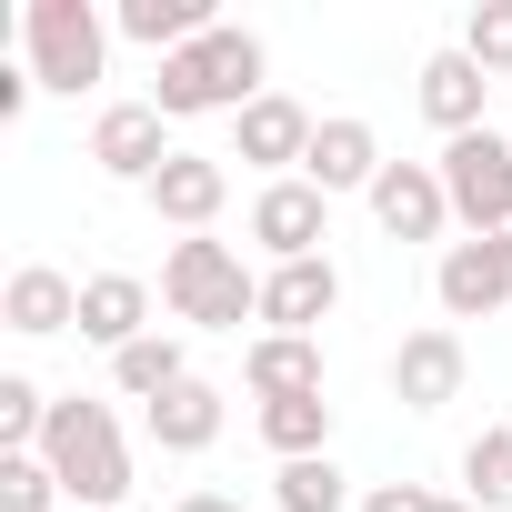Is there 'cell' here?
Returning <instances> with one entry per match:
<instances>
[{
    "instance_id": "6da1fadb",
    "label": "cell",
    "mask_w": 512,
    "mask_h": 512,
    "mask_svg": "<svg viewBox=\"0 0 512 512\" xmlns=\"http://www.w3.org/2000/svg\"><path fill=\"white\" fill-rule=\"evenodd\" d=\"M262 101V41L251 31H231V21H211L191 51H171L161 61V81H151V111L161 121H191V111H251Z\"/></svg>"
},
{
    "instance_id": "7a4b0ae2",
    "label": "cell",
    "mask_w": 512,
    "mask_h": 512,
    "mask_svg": "<svg viewBox=\"0 0 512 512\" xmlns=\"http://www.w3.org/2000/svg\"><path fill=\"white\" fill-rule=\"evenodd\" d=\"M41 462L61 472L71 512H121L131 502V442L111 422V402H51V432H41Z\"/></svg>"
},
{
    "instance_id": "3957f363",
    "label": "cell",
    "mask_w": 512,
    "mask_h": 512,
    "mask_svg": "<svg viewBox=\"0 0 512 512\" xmlns=\"http://www.w3.org/2000/svg\"><path fill=\"white\" fill-rule=\"evenodd\" d=\"M161 302H171L191 332H241V322H262V282H251V272H241V251L211 241V231L171 241V262H161Z\"/></svg>"
},
{
    "instance_id": "277c9868",
    "label": "cell",
    "mask_w": 512,
    "mask_h": 512,
    "mask_svg": "<svg viewBox=\"0 0 512 512\" xmlns=\"http://www.w3.org/2000/svg\"><path fill=\"white\" fill-rule=\"evenodd\" d=\"M21 51H31L41 91H91L101 61H111V31H101L91 0H31V11H21Z\"/></svg>"
},
{
    "instance_id": "5b68a950",
    "label": "cell",
    "mask_w": 512,
    "mask_h": 512,
    "mask_svg": "<svg viewBox=\"0 0 512 512\" xmlns=\"http://www.w3.org/2000/svg\"><path fill=\"white\" fill-rule=\"evenodd\" d=\"M442 191H452V221L482 241V231H512V131H462L442 141Z\"/></svg>"
},
{
    "instance_id": "8992f818",
    "label": "cell",
    "mask_w": 512,
    "mask_h": 512,
    "mask_svg": "<svg viewBox=\"0 0 512 512\" xmlns=\"http://www.w3.org/2000/svg\"><path fill=\"white\" fill-rule=\"evenodd\" d=\"M251 241L272 251V272L282 262H322V241H332V201L292 171V181H262L251 191Z\"/></svg>"
},
{
    "instance_id": "52a82bcc",
    "label": "cell",
    "mask_w": 512,
    "mask_h": 512,
    "mask_svg": "<svg viewBox=\"0 0 512 512\" xmlns=\"http://www.w3.org/2000/svg\"><path fill=\"white\" fill-rule=\"evenodd\" d=\"M442 312L452 322H482V312H512V231H482V241H452L442 272H432Z\"/></svg>"
},
{
    "instance_id": "ba28073f",
    "label": "cell",
    "mask_w": 512,
    "mask_h": 512,
    "mask_svg": "<svg viewBox=\"0 0 512 512\" xmlns=\"http://www.w3.org/2000/svg\"><path fill=\"white\" fill-rule=\"evenodd\" d=\"M91 161H101L111 181H131V191H151V181L171 171V121H161L151 101H111V111L91 121Z\"/></svg>"
},
{
    "instance_id": "9c48e42d",
    "label": "cell",
    "mask_w": 512,
    "mask_h": 512,
    "mask_svg": "<svg viewBox=\"0 0 512 512\" xmlns=\"http://www.w3.org/2000/svg\"><path fill=\"white\" fill-rule=\"evenodd\" d=\"M312 111L292 101V91H262V101H251L241 121H231V161H251V171H272V181H292L302 161H312Z\"/></svg>"
},
{
    "instance_id": "30bf717a",
    "label": "cell",
    "mask_w": 512,
    "mask_h": 512,
    "mask_svg": "<svg viewBox=\"0 0 512 512\" xmlns=\"http://www.w3.org/2000/svg\"><path fill=\"white\" fill-rule=\"evenodd\" d=\"M372 221H382L392 241H442V231H452V191H442V171H432V161H382V181H372Z\"/></svg>"
},
{
    "instance_id": "8fae6325",
    "label": "cell",
    "mask_w": 512,
    "mask_h": 512,
    "mask_svg": "<svg viewBox=\"0 0 512 512\" xmlns=\"http://www.w3.org/2000/svg\"><path fill=\"white\" fill-rule=\"evenodd\" d=\"M462 332L452 322H432V332H402V352H392V402L402 412H442L452 392H462Z\"/></svg>"
},
{
    "instance_id": "7c38bea8",
    "label": "cell",
    "mask_w": 512,
    "mask_h": 512,
    "mask_svg": "<svg viewBox=\"0 0 512 512\" xmlns=\"http://www.w3.org/2000/svg\"><path fill=\"white\" fill-rule=\"evenodd\" d=\"M161 221H181V231H211L221 221V201H231V161L221 151H171V171L141 191Z\"/></svg>"
},
{
    "instance_id": "4fadbf2b",
    "label": "cell",
    "mask_w": 512,
    "mask_h": 512,
    "mask_svg": "<svg viewBox=\"0 0 512 512\" xmlns=\"http://www.w3.org/2000/svg\"><path fill=\"white\" fill-rule=\"evenodd\" d=\"M0 322H11L21 342H51V332H81V282L51 272V262H21L11 292H0Z\"/></svg>"
},
{
    "instance_id": "5bb4252c",
    "label": "cell",
    "mask_w": 512,
    "mask_h": 512,
    "mask_svg": "<svg viewBox=\"0 0 512 512\" xmlns=\"http://www.w3.org/2000/svg\"><path fill=\"white\" fill-rule=\"evenodd\" d=\"M482 101H492V71H482L472 51H432V61H422V121H432L442 141L482 131Z\"/></svg>"
},
{
    "instance_id": "9a60e30c",
    "label": "cell",
    "mask_w": 512,
    "mask_h": 512,
    "mask_svg": "<svg viewBox=\"0 0 512 512\" xmlns=\"http://www.w3.org/2000/svg\"><path fill=\"white\" fill-rule=\"evenodd\" d=\"M302 181H312L322 201H332V191H362V201H372V181H382V141H372V121H352V111H342V121H322V131H312Z\"/></svg>"
},
{
    "instance_id": "2e32d148",
    "label": "cell",
    "mask_w": 512,
    "mask_h": 512,
    "mask_svg": "<svg viewBox=\"0 0 512 512\" xmlns=\"http://www.w3.org/2000/svg\"><path fill=\"white\" fill-rule=\"evenodd\" d=\"M342 312V272L332 262H282L272 282H262V322L272 332H302V342H322V322Z\"/></svg>"
},
{
    "instance_id": "e0dca14e",
    "label": "cell",
    "mask_w": 512,
    "mask_h": 512,
    "mask_svg": "<svg viewBox=\"0 0 512 512\" xmlns=\"http://www.w3.org/2000/svg\"><path fill=\"white\" fill-rule=\"evenodd\" d=\"M141 332H151V282H131V272H101V282H81V342H101V352L121 362Z\"/></svg>"
},
{
    "instance_id": "ac0fdd59",
    "label": "cell",
    "mask_w": 512,
    "mask_h": 512,
    "mask_svg": "<svg viewBox=\"0 0 512 512\" xmlns=\"http://www.w3.org/2000/svg\"><path fill=\"white\" fill-rule=\"evenodd\" d=\"M241 382L262 392V402H292V392H322V342H302V332H262L241 352Z\"/></svg>"
},
{
    "instance_id": "d6986e66",
    "label": "cell",
    "mask_w": 512,
    "mask_h": 512,
    "mask_svg": "<svg viewBox=\"0 0 512 512\" xmlns=\"http://www.w3.org/2000/svg\"><path fill=\"white\" fill-rule=\"evenodd\" d=\"M141 432H151L161 452H211V442H221V392H211V382L191 372L181 392H161V402L141 412Z\"/></svg>"
},
{
    "instance_id": "ffe728a7",
    "label": "cell",
    "mask_w": 512,
    "mask_h": 512,
    "mask_svg": "<svg viewBox=\"0 0 512 512\" xmlns=\"http://www.w3.org/2000/svg\"><path fill=\"white\" fill-rule=\"evenodd\" d=\"M211 31V0H121V41H141V51H191Z\"/></svg>"
},
{
    "instance_id": "44dd1931",
    "label": "cell",
    "mask_w": 512,
    "mask_h": 512,
    "mask_svg": "<svg viewBox=\"0 0 512 512\" xmlns=\"http://www.w3.org/2000/svg\"><path fill=\"white\" fill-rule=\"evenodd\" d=\"M111 382H121V392H131V402L151 412L161 392H181V382H191V362H181V342H171V332H141V342H131L121 362H111Z\"/></svg>"
},
{
    "instance_id": "7402d4cb",
    "label": "cell",
    "mask_w": 512,
    "mask_h": 512,
    "mask_svg": "<svg viewBox=\"0 0 512 512\" xmlns=\"http://www.w3.org/2000/svg\"><path fill=\"white\" fill-rule=\"evenodd\" d=\"M262 442H272L282 462H312V452H332V402H322V392L262 402Z\"/></svg>"
},
{
    "instance_id": "603a6c76",
    "label": "cell",
    "mask_w": 512,
    "mask_h": 512,
    "mask_svg": "<svg viewBox=\"0 0 512 512\" xmlns=\"http://www.w3.org/2000/svg\"><path fill=\"white\" fill-rule=\"evenodd\" d=\"M462 492L472 512H512V422H482L462 442Z\"/></svg>"
},
{
    "instance_id": "cb8c5ba5",
    "label": "cell",
    "mask_w": 512,
    "mask_h": 512,
    "mask_svg": "<svg viewBox=\"0 0 512 512\" xmlns=\"http://www.w3.org/2000/svg\"><path fill=\"white\" fill-rule=\"evenodd\" d=\"M272 502H282V512H352V472H342L332 452L282 462V472H272Z\"/></svg>"
},
{
    "instance_id": "d4e9b609",
    "label": "cell",
    "mask_w": 512,
    "mask_h": 512,
    "mask_svg": "<svg viewBox=\"0 0 512 512\" xmlns=\"http://www.w3.org/2000/svg\"><path fill=\"white\" fill-rule=\"evenodd\" d=\"M71 492H61V472L41 462V452H0V512H61Z\"/></svg>"
},
{
    "instance_id": "484cf974",
    "label": "cell",
    "mask_w": 512,
    "mask_h": 512,
    "mask_svg": "<svg viewBox=\"0 0 512 512\" xmlns=\"http://www.w3.org/2000/svg\"><path fill=\"white\" fill-rule=\"evenodd\" d=\"M462 51L502 81L512 71V0H472V21H462Z\"/></svg>"
},
{
    "instance_id": "4316f807",
    "label": "cell",
    "mask_w": 512,
    "mask_h": 512,
    "mask_svg": "<svg viewBox=\"0 0 512 512\" xmlns=\"http://www.w3.org/2000/svg\"><path fill=\"white\" fill-rule=\"evenodd\" d=\"M422 502H432L422 482H372V492H362V512H422Z\"/></svg>"
},
{
    "instance_id": "83f0119b",
    "label": "cell",
    "mask_w": 512,
    "mask_h": 512,
    "mask_svg": "<svg viewBox=\"0 0 512 512\" xmlns=\"http://www.w3.org/2000/svg\"><path fill=\"white\" fill-rule=\"evenodd\" d=\"M171 512H241V502H231V492H181Z\"/></svg>"
},
{
    "instance_id": "f1b7e54d",
    "label": "cell",
    "mask_w": 512,
    "mask_h": 512,
    "mask_svg": "<svg viewBox=\"0 0 512 512\" xmlns=\"http://www.w3.org/2000/svg\"><path fill=\"white\" fill-rule=\"evenodd\" d=\"M422 512H472V502H442V492H432V502H422Z\"/></svg>"
}]
</instances>
